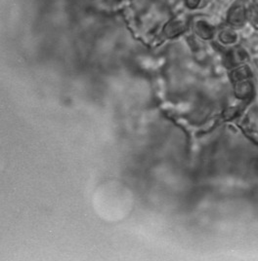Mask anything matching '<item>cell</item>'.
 Returning <instances> with one entry per match:
<instances>
[{
    "mask_svg": "<svg viewBox=\"0 0 258 261\" xmlns=\"http://www.w3.org/2000/svg\"><path fill=\"white\" fill-rule=\"evenodd\" d=\"M246 19H247L246 9L243 5H236V7L230 11L228 16L229 23L236 27L242 26L244 23H246Z\"/></svg>",
    "mask_w": 258,
    "mask_h": 261,
    "instance_id": "cell-1",
    "label": "cell"
},
{
    "mask_svg": "<svg viewBox=\"0 0 258 261\" xmlns=\"http://www.w3.org/2000/svg\"><path fill=\"white\" fill-rule=\"evenodd\" d=\"M254 3H255L256 5H258V0H254Z\"/></svg>",
    "mask_w": 258,
    "mask_h": 261,
    "instance_id": "cell-2",
    "label": "cell"
}]
</instances>
